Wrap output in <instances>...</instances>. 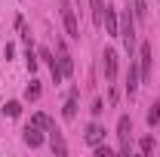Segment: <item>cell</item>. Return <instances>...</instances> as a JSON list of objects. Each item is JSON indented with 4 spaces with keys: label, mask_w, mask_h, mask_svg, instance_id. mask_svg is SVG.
Segmentation results:
<instances>
[{
    "label": "cell",
    "mask_w": 160,
    "mask_h": 157,
    "mask_svg": "<svg viewBox=\"0 0 160 157\" xmlns=\"http://www.w3.org/2000/svg\"><path fill=\"white\" fill-rule=\"evenodd\" d=\"M62 114H65V120H74V117H77V86L71 89V96H68V102H65Z\"/></svg>",
    "instance_id": "cell-11"
},
{
    "label": "cell",
    "mask_w": 160,
    "mask_h": 157,
    "mask_svg": "<svg viewBox=\"0 0 160 157\" xmlns=\"http://www.w3.org/2000/svg\"><path fill=\"white\" fill-rule=\"evenodd\" d=\"M25 59H28V71L34 74V71H37V56H34V49H28V56H25Z\"/></svg>",
    "instance_id": "cell-20"
},
{
    "label": "cell",
    "mask_w": 160,
    "mask_h": 157,
    "mask_svg": "<svg viewBox=\"0 0 160 157\" xmlns=\"http://www.w3.org/2000/svg\"><path fill=\"white\" fill-rule=\"evenodd\" d=\"M129 133H132V120L123 114V117L117 120V136H120V142H129Z\"/></svg>",
    "instance_id": "cell-12"
},
{
    "label": "cell",
    "mask_w": 160,
    "mask_h": 157,
    "mask_svg": "<svg viewBox=\"0 0 160 157\" xmlns=\"http://www.w3.org/2000/svg\"><path fill=\"white\" fill-rule=\"evenodd\" d=\"M49 145H52V151L59 157H65L68 154V145H65V139H62V133L59 129H49Z\"/></svg>",
    "instance_id": "cell-10"
},
{
    "label": "cell",
    "mask_w": 160,
    "mask_h": 157,
    "mask_svg": "<svg viewBox=\"0 0 160 157\" xmlns=\"http://www.w3.org/2000/svg\"><path fill=\"white\" fill-rule=\"evenodd\" d=\"M86 145H92V148H96V145H99L102 139H105V129H102L99 123H89V126H86Z\"/></svg>",
    "instance_id": "cell-9"
},
{
    "label": "cell",
    "mask_w": 160,
    "mask_h": 157,
    "mask_svg": "<svg viewBox=\"0 0 160 157\" xmlns=\"http://www.w3.org/2000/svg\"><path fill=\"white\" fill-rule=\"evenodd\" d=\"M157 123H160V105L154 102V105L148 108V126H157Z\"/></svg>",
    "instance_id": "cell-18"
},
{
    "label": "cell",
    "mask_w": 160,
    "mask_h": 157,
    "mask_svg": "<svg viewBox=\"0 0 160 157\" xmlns=\"http://www.w3.org/2000/svg\"><path fill=\"white\" fill-rule=\"evenodd\" d=\"M3 56H6V62H9L12 56H16V46H12V43H6V46H3Z\"/></svg>",
    "instance_id": "cell-23"
},
{
    "label": "cell",
    "mask_w": 160,
    "mask_h": 157,
    "mask_svg": "<svg viewBox=\"0 0 160 157\" xmlns=\"http://www.w3.org/2000/svg\"><path fill=\"white\" fill-rule=\"evenodd\" d=\"M139 74H142V80H151V46L148 43H142V49H139Z\"/></svg>",
    "instance_id": "cell-4"
},
{
    "label": "cell",
    "mask_w": 160,
    "mask_h": 157,
    "mask_svg": "<svg viewBox=\"0 0 160 157\" xmlns=\"http://www.w3.org/2000/svg\"><path fill=\"white\" fill-rule=\"evenodd\" d=\"M25 99H28V102H37V99H40V83H37V80H31V83H28Z\"/></svg>",
    "instance_id": "cell-16"
},
{
    "label": "cell",
    "mask_w": 160,
    "mask_h": 157,
    "mask_svg": "<svg viewBox=\"0 0 160 157\" xmlns=\"http://www.w3.org/2000/svg\"><path fill=\"white\" fill-rule=\"evenodd\" d=\"M111 154H114V151H111L108 145H102V142L96 145V157H111Z\"/></svg>",
    "instance_id": "cell-21"
},
{
    "label": "cell",
    "mask_w": 160,
    "mask_h": 157,
    "mask_svg": "<svg viewBox=\"0 0 160 157\" xmlns=\"http://www.w3.org/2000/svg\"><path fill=\"white\" fill-rule=\"evenodd\" d=\"M139 148H142V154H151V151H154V136H145L139 142Z\"/></svg>",
    "instance_id": "cell-19"
},
{
    "label": "cell",
    "mask_w": 160,
    "mask_h": 157,
    "mask_svg": "<svg viewBox=\"0 0 160 157\" xmlns=\"http://www.w3.org/2000/svg\"><path fill=\"white\" fill-rule=\"evenodd\" d=\"M89 111H92V114H96V117H99L102 111H105V102H102V99H96V102H92V108H89Z\"/></svg>",
    "instance_id": "cell-22"
},
{
    "label": "cell",
    "mask_w": 160,
    "mask_h": 157,
    "mask_svg": "<svg viewBox=\"0 0 160 157\" xmlns=\"http://www.w3.org/2000/svg\"><path fill=\"white\" fill-rule=\"evenodd\" d=\"M139 83H142L139 65H136V62H129V77H126V93H129V96H136V89H139Z\"/></svg>",
    "instance_id": "cell-7"
},
{
    "label": "cell",
    "mask_w": 160,
    "mask_h": 157,
    "mask_svg": "<svg viewBox=\"0 0 160 157\" xmlns=\"http://www.w3.org/2000/svg\"><path fill=\"white\" fill-rule=\"evenodd\" d=\"M102 59H105V77H108V80H114V77H117V53L108 46Z\"/></svg>",
    "instance_id": "cell-6"
},
{
    "label": "cell",
    "mask_w": 160,
    "mask_h": 157,
    "mask_svg": "<svg viewBox=\"0 0 160 157\" xmlns=\"http://www.w3.org/2000/svg\"><path fill=\"white\" fill-rule=\"evenodd\" d=\"M22 139H25L28 148H40V145H43V129H40L37 123H28L25 133H22Z\"/></svg>",
    "instance_id": "cell-3"
},
{
    "label": "cell",
    "mask_w": 160,
    "mask_h": 157,
    "mask_svg": "<svg viewBox=\"0 0 160 157\" xmlns=\"http://www.w3.org/2000/svg\"><path fill=\"white\" fill-rule=\"evenodd\" d=\"M102 25H105V31H108L111 37H117V31H120V16L111 9V6H105V19H102Z\"/></svg>",
    "instance_id": "cell-5"
},
{
    "label": "cell",
    "mask_w": 160,
    "mask_h": 157,
    "mask_svg": "<svg viewBox=\"0 0 160 157\" xmlns=\"http://www.w3.org/2000/svg\"><path fill=\"white\" fill-rule=\"evenodd\" d=\"M3 114H6V117H19L22 114V102H6V105H3Z\"/></svg>",
    "instance_id": "cell-17"
},
{
    "label": "cell",
    "mask_w": 160,
    "mask_h": 157,
    "mask_svg": "<svg viewBox=\"0 0 160 157\" xmlns=\"http://www.w3.org/2000/svg\"><path fill=\"white\" fill-rule=\"evenodd\" d=\"M62 22H65V31H68V37L71 40H80V25H77V16H74V6H71V0H62Z\"/></svg>",
    "instance_id": "cell-2"
},
{
    "label": "cell",
    "mask_w": 160,
    "mask_h": 157,
    "mask_svg": "<svg viewBox=\"0 0 160 157\" xmlns=\"http://www.w3.org/2000/svg\"><path fill=\"white\" fill-rule=\"evenodd\" d=\"M117 37L123 40V46H126V53H129V59H132V49H136V25H132V13H129V9L120 13V31H117Z\"/></svg>",
    "instance_id": "cell-1"
},
{
    "label": "cell",
    "mask_w": 160,
    "mask_h": 157,
    "mask_svg": "<svg viewBox=\"0 0 160 157\" xmlns=\"http://www.w3.org/2000/svg\"><path fill=\"white\" fill-rule=\"evenodd\" d=\"M132 16H136L139 22L148 19V0H132Z\"/></svg>",
    "instance_id": "cell-14"
},
{
    "label": "cell",
    "mask_w": 160,
    "mask_h": 157,
    "mask_svg": "<svg viewBox=\"0 0 160 157\" xmlns=\"http://www.w3.org/2000/svg\"><path fill=\"white\" fill-rule=\"evenodd\" d=\"M102 19H105V3L102 0H92V25L102 28Z\"/></svg>",
    "instance_id": "cell-15"
},
{
    "label": "cell",
    "mask_w": 160,
    "mask_h": 157,
    "mask_svg": "<svg viewBox=\"0 0 160 157\" xmlns=\"http://www.w3.org/2000/svg\"><path fill=\"white\" fill-rule=\"evenodd\" d=\"M59 71L65 74V77H71L74 74V62H71V56H68V49L59 43Z\"/></svg>",
    "instance_id": "cell-8"
},
{
    "label": "cell",
    "mask_w": 160,
    "mask_h": 157,
    "mask_svg": "<svg viewBox=\"0 0 160 157\" xmlns=\"http://www.w3.org/2000/svg\"><path fill=\"white\" fill-rule=\"evenodd\" d=\"M31 123H37V126L43 129V133H49V129H56V123L49 120V114H43V111H37V114L31 117Z\"/></svg>",
    "instance_id": "cell-13"
}]
</instances>
